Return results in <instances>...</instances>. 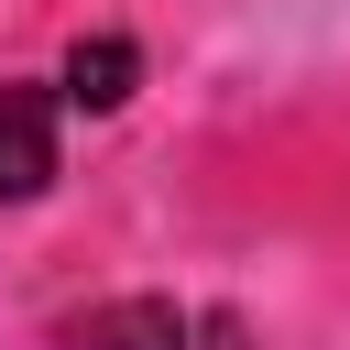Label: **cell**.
I'll use <instances>...</instances> for the list:
<instances>
[{
	"instance_id": "1",
	"label": "cell",
	"mask_w": 350,
	"mask_h": 350,
	"mask_svg": "<svg viewBox=\"0 0 350 350\" xmlns=\"http://www.w3.org/2000/svg\"><path fill=\"white\" fill-rule=\"evenodd\" d=\"M44 186H55V98L0 88V197H44Z\"/></svg>"
},
{
	"instance_id": "2",
	"label": "cell",
	"mask_w": 350,
	"mask_h": 350,
	"mask_svg": "<svg viewBox=\"0 0 350 350\" xmlns=\"http://www.w3.org/2000/svg\"><path fill=\"white\" fill-rule=\"evenodd\" d=\"M66 98H77V109H120V98H131V44H120V33L77 44V55H66Z\"/></svg>"
}]
</instances>
